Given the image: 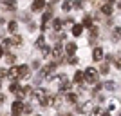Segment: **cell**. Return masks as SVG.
Instances as JSON below:
<instances>
[{"instance_id":"cell-23","label":"cell","mask_w":121,"mask_h":116,"mask_svg":"<svg viewBox=\"0 0 121 116\" xmlns=\"http://www.w3.org/2000/svg\"><path fill=\"white\" fill-rule=\"evenodd\" d=\"M71 7H72L71 2H63V4H61V9L63 11H71Z\"/></svg>"},{"instance_id":"cell-17","label":"cell","mask_w":121,"mask_h":116,"mask_svg":"<svg viewBox=\"0 0 121 116\" xmlns=\"http://www.w3.org/2000/svg\"><path fill=\"white\" fill-rule=\"evenodd\" d=\"M83 80H85V76H83V73H81V71L74 73V82H76V84H81Z\"/></svg>"},{"instance_id":"cell-33","label":"cell","mask_w":121,"mask_h":116,"mask_svg":"<svg viewBox=\"0 0 121 116\" xmlns=\"http://www.w3.org/2000/svg\"><path fill=\"white\" fill-rule=\"evenodd\" d=\"M74 7H81V0H74Z\"/></svg>"},{"instance_id":"cell-9","label":"cell","mask_w":121,"mask_h":116,"mask_svg":"<svg viewBox=\"0 0 121 116\" xmlns=\"http://www.w3.org/2000/svg\"><path fill=\"white\" fill-rule=\"evenodd\" d=\"M43 5H45V0H35L33 5H31V9L33 11H40V9H43Z\"/></svg>"},{"instance_id":"cell-4","label":"cell","mask_w":121,"mask_h":116,"mask_svg":"<svg viewBox=\"0 0 121 116\" xmlns=\"http://www.w3.org/2000/svg\"><path fill=\"white\" fill-rule=\"evenodd\" d=\"M63 53H65V47H61V46H56L54 49H52V58L60 62V58L63 56Z\"/></svg>"},{"instance_id":"cell-12","label":"cell","mask_w":121,"mask_h":116,"mask_svg":"<svg viewBox=\"0 0 121 116\" xmlns=\"http://www.w3.org/2000/svg\"><path fill=\"white\" fill-rule=\"evenodd\" d=\"M92 58H94V60H98V62H99L101 58H103V49H101V47H96V49L92 51Z\"/></svg>"},{"instance_id":"cell-30","label":"cell","mask_w":121,"mask_h":116,"mask_svg":"<svg viewBox=\"0 0 121 116\" xmlns=\"http://www.w3.org/2000/svg\"><path fill=\"white\" fill-rule=\"evenodd\" d=\"M31 111H33V107H31V105H25L24 107V112H25V114H29Z\"/></svg>"},{"instance_id":"cell-3","label":"cell","mask_w":121,"mask_h":116,"mask_svg":"<svg viewBox=\"0 0 121 116\" xmlns=\"http://www.w3.org/2000/svg\"><path fill=\"white\" fill-rule=\"evenodd\" d=\"M22 112H24V103H22L20 100H16L15 103H13V107H11V114L13 116H22Z\"/></svg>"},{"instance_id":"cell-19","label":"cell","mask_w":121,"mask_h":116,"mask_svg":"<svg viewBox=\"0 0 121 116\" xmlns=\"http://www.w3.org/2000/svg\"><path fill=\"white\" fill-rule=\"evenodd\" d=\"M11 44H13V46H22V36H13Z\"/></svg>"},{"instance_id":"cell-25","label":"cell","mask_w":121,"mask_h":116,"mask_svg":"<svg viewBox=\"0 0 121 116\" xmlns=\"http://www.w3.org/2000/svg\"><path fill=\"white\" fill-rule=\"evenodd\" d=\"M7 27H9V31H11V33H15L18 25H16V22H9V25H7Z\"/></svg>"},{"instance_id":"cell-28","label":"cell","mask_w":121,"mask_h":116,"mask_svg":"<svg viewBox=\"0 0 121 116\" xmlns=\"http://www.w3.org/2000/svg\"><path fill=\"white\" fill-rule=\"evenodd\" d=\"M69 64H71V65H76V64H78V58H76V56H71V58H69Z\"/></svg>"},{"instance_id":"cell-32","label":"cell","mask_w":121,"mask_h":116,"mask_svg":"<svg viewBox=\"0 0 121 116\" xmlns=\"http://www.w3.org/2000/svg\"><path fill=\"white\" fill-rule=\"evenodd\" d=\"M13 62H15V56H13V55H7V64H13Z\"/></svg>"},{"instance_id":"cell-38","label":"cell","mask_w":121,"mask_h":116,"mask_svg":"<svg viewBox=\"0 0 121 116\" xmlns=\"http://www.w3.org/2000/svg\"><path fill=\"white\" fill-rule=\"evenodd\" d=\"M2 55H4V51H2V47H0V58H2Z\"/></svg>"},{"instance_id":"cell-41","label":"cell","mask_w":121,"mask_h":116,"mask_svg":"<svg viewBox=\"0 0 121 116\" xmlns=\"http://www.w3.org/2000/svg\"><path fill=\"white\" fill-rule=\"evenodd\" d=\"M119 7H121V2H119Z\"/></svg>"},{"instance_id":"cell-36","label":"cell","mask_w":121,"mask_h":116,"mask_svg":"<svg viewBox=\"0 0 121 116\" xmlns=\"http://www.w3.org/2000/svg\"><path fill=\"white\" fill-rule=\"evenodd\" d=\"M4 102H5V96H4V94H0V103H4Z\"/></svg>"},{"instance_id":"cell-34","label":"cell","mask_w":121,"mask_h":116,"mask_svg":"<svg viewBox=\"0 0 121 116\" xmlns=\"http://www.w3.org/2000/svg\"><path fill=\"white\" fill-rule=\"evenodd\" d=\"M33 67H35V69H36V67H40V62L35 60V62H33Z\"/></svg>"},{"instance_id":"cell-13","label":"cell","mask_w":121,"mask_h":116,"mask_svg":"<svg viewBox=\"0 0 121 116\" xmlns=\"http://www.w3.org/2000/svg\"><path fill=\"white\" fill-rule=\"evenodd\" d=\"M83 27H85L83 24H76L74 27H72V35H74V36H80L81 33H83Z\"/></svg>"},{"instance_id":"cell-2","label":"cell","mask_w":121,"mask_h":116,"mask_svg":"<svg viewBox=\"0 0 121 116\" xmlns=\"http://www.w3.org/2000/svg\"><path fill=\"white\" fill-rule=\"evenodd\" d=\"M83 76H85V80L89 82V84H96L98 82V71L94 69V67H89V69L85 71V73H83Z\"/></svg>"},{"instance_id":"cell-24","label":"cell","mask_w":121,"mask_h":116,"mask_svg":"<svg viewBox=\"0 0 121 116\" xmlns=\"http://www.w3.org/2000/svg\"><path fill=\"white\" fill-rule=\"evenodd\" d=\"M83 25H87V27H92V18H91V16H85V20H83Z\"/></svg>"},{"instance_id":"cell-16","label":"cell","mask_w":121,"mask_h":116,"mask_svg":"<svg viewBox=\"0 0 121 116\" xmlns=\"http://www.w3.org/2000/svg\"><path fill=\"white\" fill-rule=\"evenodd\" d=\"M5 9L15 11L16 9V2H15V0H5Z\"/></svg>"},{"instance_id":"cell-29","label":"cell","mask_w":121,"mask_h":116,"mask_svg":"<svg viewBox=\"0 0 121 116\" xmlns=\"http://www.w3.org/2000/svg\"><path fill=\"white\" fill-rule=\"evenodd\" d=\"M99 71H101V73H103V74H105V73H108V65H107V64H103Z\"/></svg>"},{"instance_id":"cell-20","label":"cell","mask_w":121,"mask_h":116,"mask_svg":"<svg viewBox=\"0 0 121 116\" xmlns=\"http://www.w3.org/2000/svg\"><path fill=\"white\" fill-rule=\"evenodd\" d=\"M67 102H71V103H74V102H78V94H67Z\"/></svg>"},{"instance_id":"cell-10","label":"cell","mask_w":121,"mask_h":116,"mask_svg":"<svg viewBox=\"0 0 121 116\" xmlns=\"http://www.w3.org/2000/svg\"><path fill=\"white\" fill-rule=\"evenodd\" d=\"M76 49H78V47H76V44H72V42H69V44L65 46V53H67L69 56H72V55H74V53H76Z\"/></svg>"},{"instance_id":"cell-7","label":"cell","mask_w":121,"mask_h":116,"mask_svg":"<svg viewBox=\"0 0 121 116\" xmlns=\"http://www.w3.org/2000/svg\"><path fill=\"white\" fill-rule=\"evenodd\" d=\"M54 67H56V64H51V65H45L43 69H42V73H40V74L43 76V78H49V73H52V71H54Z\"/></svg>"},{"instance_id":"cell-26","label":"cell","mask_w":121,"mask_h":116,"mask_svg":"<svg viewBox=\"0 0 121 116\" xmlns=\"http://www.w3.org/2000/svg\"><path fill=\"white\" fill-rule=\"evenodd\" d=\"M91 116H101V109H98V107H96V109H92Z\"/></svg>"},{"instance_id":"cell-8","label":"cell","mask_w":121,"mask_h":116,"mask_svg":"<svg viewBox=\"0 0 121 116\" xmlns=\"http://www.w3.org/2000/svg\"><path fill=\"white\" fill-rule=\"evenodd\" d=\"M110 38H112V42H119L121 40V27H114V29H112Z\"/></svg>"},{"instance_id":"cell-35","label":"cell","mask_w":121,"mask_h":116,"mask_svg":"<svg viewBox=\"0 0 121 116\" xmlns=\"http://www.w3.org/2000/svg\"><path fill=\"white\" fill-rule=\"evenodd\" d=\"M114 64H116V67H117V69H121V60H116Z\"/></svg>"},{"instance_id":"cell-11","label":"cell","mask_w":121,"mask_h":116,"mask_svg":"<svg viewBox=\"0 0 121 116\" xmlns=\"http://www.w3.org/2000/svg\"><path fill=\"white\" fill-rule=\"evenodd\" d=\"M49 103L52 107H56V109H58V107L61 105V96H52V98H49Z\"/></svg>"},{"instance_id":"cell-42","label":"cell","mask_w":121,"mask_h":116,"mask_svg":"<svg viewBox=\"0 0 121 116\" xmlns=\"http://www.w3.org/2000/svg\"><path fill=\"white\" fill-rule=\"evenodd\" d=\"M36 116H40V114H36Z\"/></svg>"},{"instance_id":"cell-21","label":"cell","mask_w":121,"mask_h":116,"mask_svg":"<svg viewBox=\"0 0 121 116\" xmlns=\"http://www.w3.org/2000/svg\"><path fill=\"white\" fill-rule=\"evenodd\" d=\"M107 89V91H114V87H116V84H114V82H107L105 85H103Z\"/></svg>"},{"instance_id":"cell-40","label":"cell","mask_w":121,"mask_h":116,"mask_svg":"<svg viewBox=\"0 0 121 116\" xmlns=\"http://www.w3.org/2000/svg\"><path fill=\"white\" fill-rule=\"evenodd\" d=\"M63 116H72V114H63Z\"/></svg>"},{"instance_id":"cell-37","label":"cell","mask_w":121,"mask_h":116,"mask_svg":"<svg viewBox=\"0 0 121 116\" xmlns=\"http://www.w3.org/2000/svg\"><path fill=\"white\" fill-rule=\"evenodd\" d=\"M101 116H110V112H101Z\"/></svg>"},{"instance_id":"cell-39","label":"cell","mask_w":121,"mask_h":116,"mask_svg":"<svg viewBox=\"0 0 121 116\" xmlns=\"http://www.w3.org/2000/svg\"><path fill=\"white\" fill-rule=\"evenodd\" d=\"M2 24H4V18H0V25H2Z\"/></svg>"},{"instance_id":"cell-15","label":"cell","mask_w":121,"mask_h":116,"mask_svg":"<svg viewBox=\"0 0 121 116\" xmlns=\"http://www.w3.org/2000/svg\"><path fill=\"white\" fill-rule=\"evenodd\" d=\"M101 11H103V15H112V4H110V2H107V4L101 7Z\"/></svg>"},{"instance_id":"cell-27","label":"cell","mask_w":121,"mask_h":116,"mask_svg":"<svg viewBox=\"0 0 121 116\" xmlns=\"http://www.w3.org/2000/svg\"><path fill=\"white\" fill-rule=\"evenodd\" d=\"M9 91H11V93H15V94H16V93L20 91V89H18V85H16V84H13V85L9 87Z\"/></svg>"},{"instance_id":"cell-22","label":"cell","mask_w":121,"mask_h":116,"mask_svg":"<svg viewBox=\"0 0 121 116\" xmlns=\"http://www.w3.org/2000/svg\"><path fill=\"white\" fill-rule=\"evenodd\" d=\"M43 44H45V38H43V36H40V38L36 40V47H45Z\"/></svg>"},{"instance_id":"cell-31","label":"cell","mask_w":121,"mask_h":116,"mask_svg":"<svg viewBox=\"0 0 121 116\" xmlns=\"http://www.w3.org/2000/svg\"><path fill=\"white\" fill-rule=\"evenodd\" d=\"M4 76H7V71H5V69H0V80H2Z\"/></svg>"},{"instance_id":"cell-43","label":"cell","mask_w":121,"mask_h":116,"mask_svg":"<svg viewBox=\"0 0 121 116\" xmlns=\"http://www.w3.org/2000/svg\"><path fill=\"white\" fill-rule=\"evenodd\" d=\"M119 114H121V112H119Z\"/></svg>"},{"instance_id":"cell-14","label":"cell","mask_w":121,"mask_h":116,"mask_svg":"<svg viewBox=\"0 0 121 116\" xmlns=\"http://www.w3.org/2000/svg\"><path fill=\"white\" fill-rule=\"evenodd\" d=\"M20 78H29V67L20 65Z\"/></svg>"},{"instance_id":"cell-5","label":"cell","mask_w":121,"mask_h":116,"mask_svg":"<svg viewBox=\"0 0 121 116\" xmlns=\"http://www.w3.org/2000/svg\"><path fill=\"white\" fill-rule=\"evenodd\" d=\"M92 107H94L92 102H85L83 105H78V107H76V111H78V112H91Z\"/></svg>"},{"instance_id":"cell-6","label":"cell","mask_w":121,"mask_h":116,"mask_svg":"<svg viewBox=\"0 0 121 116\" xmlns=\"http://www.w3.org/2000/svg\"><path fill=\"white\" fill-rule=\"evenodd\" d=\"M7 76H9L11 80H16V78H20V67H11L9 73H7Z\"/></svg>"},{"instance_id":"cell-18","label":"cell","mask_w":121,"mask_h":116,"mask_svg":"<svg viewBox=\"0 0 121 116\" xmlns=\"http://www.w3.org/2000/svg\"><path fill=\"white\" fill-rule=\"evenodd\" d=\"M61 25H63V24H61V20L56 18V20L52 22V29H54V31H61Z\"/></svg>"},{"instance_id":"cell-1","label":"cell","mask_w":121,"mask_h":116,"mask_svg":"<svg viewBox=\"0 0 121 116\" xmlns=\"http://www.w3.org/2000/svg\"><path fill=\"white\" fill-rule=\"evenodd\" d=\"M33 98H36L38 100V103L40 105H49V96H47V93L43 91V89H36L35 91V94H33Z\"/></svg>"}]
</instances>
